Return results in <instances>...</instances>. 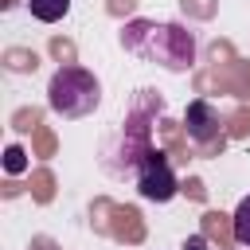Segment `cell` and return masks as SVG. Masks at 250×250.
I'll return each mask as SVG.
<instances>
[{"label":"cell","instance_id":"1","mask_svg":"<svg viewBox=\"0 0 250 250\" xmlns=\"http://www.w3.org/2000/svg\"><path fill=\"white\" fill-rule=\"evenodd\" d=\"M125 51L148 62H160L164 70H191L195 62V35L180 23H152V20H133L121 35Z\"/></svg>","mask_w":250,"mask_h":250},{"label":"cell","instance_id":"2","mask_svg":"<svg viewBox=\"0 0 250 250\" xmlns=\"http://www.w3.org/2000/svg\"><path fill=\"white\" fill-rule=\"evenodd\" d=\"M47 102L59 117H86L102 102V86L86 66H59L47 86Z\"/></svg>","mask_w":250,"mask_h":250},{"label":"cell","instance_id":"3","mask_svg":"<svg viewBox=\"0 0 250 250\" xmlns=\"http://www.w3.org/2000/svg\"><path fill=\"white\" fill-rule=\"evenodd\" d=\"M133 180H137V191H141L145 199H152V203H168V199L180 191V180H176V172H172V164H168V156H164L160 148H152V152L137 164Z\"/></svg>","mask_w":250,"mask_h":250},{"label":"cell","instance_id":"4","mask_svg":"<svg viewBox=\"0 0 250 250\" xmlns=\"http://www.w3.org/2000/svg\"><path fill=\"white\" fill-rule=\"evenodd\" d=\"M184 125H188V137L195 141V145H211V141H219V109L211 105V102H203V98H195L191 105H188V113H184Z\"/></svg>","mask_w":250,"mask_h":250},{"label":"cell","instance_id":"5","mask_svg":"<svg viewBox=\"0 0 250 250\" xmlns=\"http://www.w3.org/2000/svg\"><path fill=\"white\" fill-rule=\"evenodd\" d=\"M31 16L43 20V23H59L66 12H70V0H27Z\"/></svg>","mask_w":250,"mask_h":250},{"label":"cell","instance_id":"6","mask_svg":"<svg viewBox=\"0 0 250 250\" xmlns=\"http://www.w3.org/2000/svg\"><path fill=\"white\" fill-rule=\"evenodd\" d=\"M230 223H234V238H238L242 246H250V195H242V199H238V207H234Z\"/></svg>","mask_w":250,"mask_h":250},{"label":"cell","instance_id":"7","mask_svg":"<svg viewBox=\"0 0 250 250\" xmlns=\"http://www.w3.org/2000/svg\"><path fill=\"white\" fill-rule=\"evenodd\" d=\"M23 164H27V160H23V148H20V145H12V148H8L4 168H8V172H23Z\"/></svg>","mask_w":250,"mask_h":250},{"label":"cell","instance_id":"8","mask_svg":"<svg viewBox=\"0 0 250 250\" xmlns=\"http://www.w3.org/2000/svg\"><path fill=\"white\" fill-rule=\"evenodd\" d=\"M184 250H207V238H203V234H191V238L184 242Z\"/></svg>","mask_w":250,"mask_h":250}]
</instances>
